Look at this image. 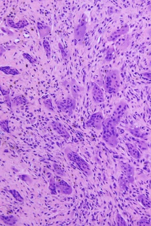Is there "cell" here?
<instances>
[{
	"label": "cell",
	"mask_w": 151,
	"mask_h": 226,
	"mask_svg": "<svg viewBox=\"0 0 151 226\" xmlns=\"http://www.w3.org/2000/svg\"><path fill=\"white\" fill-rule=\"evenodd\" d=\"M115 221L118 226H128V223L120 213H118L116 215Z\"/></svg>",
	"instance_id": "cell-25"
},
{
	"label": "cell",
	"mask_w": 151,
	"mask_h": 226,
	"mask_svg": "<svg viewBox=\"0 0 151 226\" xmlns=\"http://www.w3.org/2000/svg\"><path fill=\"white\" fill-rule=\"evenodd\" d=\"M91 97L92 101L95 104H101L105 102L104 92L100 86L97 83H93L91 89Z\"/></svg>",
	"instance_id": "cell-9"
},
{
	"label": "cell",
	"mask_w": 151,
	"mask_h": 226,
	"mask_svg": "<svg viewBox=\"0 0 151 226\" xmlns=\"http://www.w3.org/2000/svg\"><path fill=\"white\" fill-rule=\"evenodd\" d=\"M129 32V26L128 24H124L120 28L115 30L107 38L108 41L115 42L121 37L127 34Z\"/></svg>",
	"instance_id": "cell-12"
},
{
	"label": "cell",
	"mask_w": 151,
	"mask_h": 226,
	"mask_svg": "<svg viewBox=\"0 0 151 226\" xmlns=\"http://www.w3.org/2000/svg\"><path fill=\"white\" fill-rule=\"evenodd\" d=\"M0 86H1V92L2 95L4 97L7 96V95H10V91L9 89L3 87V86H2V85H1Z\"/></svg>",
	"instance_id": "cell-36"
},
{
	"label": "cell",
	"mask_w": 151,
	"mask_h": 226,
	"mask_svg": "<svg viewBox=\"0 0 151 226\" xmlns=\"http://www.w3.org/2000/svg\"><path fill=\"white\" fill-rule=\"evenodd\" d=\"M53 166L54 170L55 172H56L57 175H59V176H61V177L65 176V174L64 173V172L62 170L61 167L58 164L56 163H54L53 164Z\"/></svg>",
	"instance_id": "cell-32"
},
{
	"label": "cell",
	"mask_w": 151,
	"mask_h": 226,
	"mask_svg": "<svg viewBox=\"0 0 151 226\" xmlns=\"http://www.w3.org/2000/svg\"><path fill=\"white\" fill-rule=\"evenodd\" d=\"M1 30H2V31L3 32V33H6V34L8 35L13 36V33L11 32L10 31L8 30V29H5V28L3 27L1 28Z\"/></svg>",
	"instance_id": "cell-37"
},
{
	"label": "cell",
	"mask_w": 151,
	"mask_h": 226,
	"mask_svg": "<svg viewBox=\"0 0 151 226\" xmlns=\"http://www.w3.org/2000/svg\"><path fill=\"white\" fill-rule=\"evenodd\" d=\"M43 103L45 108L48 111L52 112V113L55 112V110L54 107L53 105L52 100V98H48V99L44 100L43 101Z\"/></svg>",
	"instance_id": "cell-23"
},
{
	"label": "cell",
	"mask_w": 151,
	"mask_h": 226,
	"mask_svg": "<svg viewBox=\"0 0 151 226\" xmlns=\"http://www.w3.org/2000/svg\"><path fill=\"white\" fill-rule=\"evenodd\" d=\"M86 17L85 15L83 16L79 24L75 26L74 29V38L80 45H82L84 42V37L86 33L87 22Z\"/></svg>",
	"instance_id": "cell-7"
},
{
	"label": "cell",
	"mask_w": 151,
	"mask_h": 226,
	"mask_svg": "<svg viewBox=\"0 0 151 226\" xmlns=\"http://www.w3.org/2000/svg\"><path fill=\"white\" fill-rule=\"evenodd\" d=\"M56 104L60 112L70 116L73 115L76 107L77 100L73 98L70 93L64 99L57 101Z\"/></svg>",
	"instance_id": "cell-4"
},
{
	"label": "cell",
	"mask_w": 151,
	"mask_h": 226,
	"mask_svg": "<svg viewBox=\"0 0 151 226\" xmlns=\"http://www.w3.org/2000/svg\"></svg>",
	"instance_id": "cell-42"
},
{
	"label": "cell",
	"mask_w": 151,
	"mask_h": 226,
	"mask_svg": "<svg viewBox=\"0 0 151 226\" xmlns=\"http://www.w3.org/2000/svg\"><path fill=\"white\" fill-rule=\"evenodd\" d=\"M23 57L25 59H26L29 61L31 64H36L38 62V60L36 59V58L32 57L31 56L28 54V53H23Z\"/></svg>",
	"instance_id": "cell-31"
},
{
	"label": "cell",
	"mask_w": 151,
	"mask_h": 226,
	"mask_svg": "<svg viewBox=\"0 0 151 226\" xmlns=\"http://www.w3.org/2000/svg\"><path fill=\"white\" fill-rule=\"evenodd\" d=\"M139 226H151V223L145 218H143L140 219L138 222Z\"/></svg>",
	"instance_id": "cell-34"
},
{
	"label": "cell",
	"mask_w": 151,
	"mask_h": 226,
	"mask_svg": "<svg viewBox=\"0 0 151 226\" xmlns=\"http://www.w3.org/2000/svg\"><path fill=\"white\" fill-rule=\"evenodd\" d=\"M57 184L56 183L55 179L53 177H52L49 180V189L52 194L54 195H56L57 193Z\"/></svg>",
	"instance_id": "cell-26"
},
{
	"label": "cell",
	"mask_w": 151,
	"mask_h": 226,
	"mask_svg": "<svg viewBox=\"0 0 151 226\" xmlns=\"http://www.w3.org/2000/svg\"><path fill=\"white\" fill-rule=\"evenodd\" d=\"M19 178L23 181L25 182L27 184H31L32 183L33 181L31 177L28 175H25V174H23V175H19L18 176Z\"/></svg>",
	"instance_id": "cell-33"
},
{
	"label": "cell",
	"mask_w": 151,
	"mask_h": 226,
	"mask_svg": "<svg viewBox=\"0 0 151 226\" xmlns=\"http://www.w3.org/2000/svg\"><path fill=\"white\" fill-rule=\"evenodd\" d=\"M36 25L41 39L49 35L52 32V29L50 27L41 22H37Z\"/></svg>",
	"instance_id": "cell-16"
},
{
	"label": "cell",
	"mask_w": 151,
	"mask_h": 226,
	"mask_svg": "<svg viewBox=\"0 0 151 226\" xmlns=\"http://www.w3.org/2000/svg\"><path fill=\"white\" fill-rule=\"evenodd\" d=\"M4 99H5V103L7 105V106L12 110V104L11 99L10 97V95H7V96H4Z\"/></svg>",
	"instance_id": "cell-35"
},
{
	"label": "cell",
	"mask_w": 151,
	"mask_h": 226,
	"mask_svg": "<svg viewBox=\"0 0 151 226\" xmlns=\"http://www.w3.org/2000/svg\"><path fill=\"white\" fill-rule=\"evenodd\" d=\"M12 107H18L29 103L28 99L23 94H18L12 98Z\"/></svg>",
	"instance_id": "cell-17"
},
{
	"label": "cell",
	"mask_w": 151,
	"mask_h": 226,
	"mask_svg": "<svg viewBox=\"0 0 151 226\" xmlns=\"http://www.w3.org/2000/svg\"><path fill=\"white\" fill-rule=\"evenodd\" d=\"M5 51H6V50L3 47L1 46V56L2 55L3 53H4Z\"/></svg>",
	"instance_id": "cell-39"
},
{
	"label": "cell",
	"mask_w": 151,
	"mask_h": 226,
	"mask_svg": "<svg viewBox=\"0 0 151 226\" xmlns=\"http://www.w3.org/2000/svg\"><path fill=\"white\" fill-rule=\"evenodd\" d=\"M7 24L13 29H22L29 24V22L26 19H23L17 22H15L10 18H7Z\"/></svg>",
	"instance_id": "cell-13"
},
{
	"label": "cell",
	"mask_w": 151,
	"mask_h": 226,
	"mask_svg": "<svg viewBox=\"0 0 151 226\" xmlns=\"http://www.w3.org/2000/svg\"><path fill=\"white\" fill-rule=\"evenodd\" d=\"M65 153L68 160L75 163L86 175L88 176L92 175V170L90 165L77 152L67 147L65 150Z\"/></svg>",
	"instance_id": "cell-3"
},
{
	"label": "cell",
	"mask_w": 151,
	"mask_h": 226,
	"mask_svg": "<svg viewBox=\"0 0 151 226\" xmlns=\"http://www.w3.org/2000/svg\"><path fill=\"white\" fill-rule=\"evenodd\" d=\"M43 45L48 59H50L51 54H52V50H51V47H50L49 42L46 39H44Z\"/></svg>",
	"instance_id": "cell-24"
},
{
	"label": "cell",
	"mask_w": 151,
	"mask_h": 226,
	"mask_svg": "<svg viewBox=\"0 0 151 226\" xmlns=\"http://www.w3.org/2000/svg\"><path fill=\"white\" fill-rule=\"evenodd\" d=\"M10 193L14 197L15 199L16 200V201H18L19 202H23L24 201L23 198V197L21 196V195L19 193V192L16 190H14V189H12V190H10L9 191Z\"/></svg>",
	"instance_id": "cell-28"
},
{
	"label": "cell",
	"mask_w": 151,
	"mask_h": 226,
	"mask_svg": "<svg viewBox=\"0 0 151 226\" xmlns=\"http://www.w3.org/2000/svg\"><path fill=\"white\" fill-rule=\"evenodd\" d=\"M128 131L134 137L138 138L144 139L145 138V136L142 132H141V129L137 128H128Z\"/></svg>",
	"instance_id": "cell-20"
},
{
	"label": "cell",
	"mask_w": 151,
	"mask_h": 226,
	"mask_svg": "<svg viewBox=\"0 0 151 226\" xmlns=\"http://www.w3.org/2000/svg\"><path fill=\"white\" fill-rule=\"evenodd\" d=\"M149 11H151V5H150V6H149Z\"/></svg>",
	"instance_id": "cell-41"
},
{
	"label": "cell",
	"mask_w": 151,
	"mask_h": 226,
	"mask_svg": "<svg viewBox=\"0 0 151 226\" xmlns=\"http://www.w3.org/2000/svg\"><path fill=\"white\" fill-rule=\"evenodd\" d=\"M104 116L102 111H98L93 113L88 120L86 122V127L92 128L99 131L102 129V124L104 121Z\"/></svg>",
	"instance_id": "cell-6"
},
{
	"label": "cell",
	"mask_w": 151,
	"mask_h": 226,
	"mask_svg": "<svg viewBox=\"0 0 151 226\" xmlns=\"http://www.w3.org/2000/svg\"><path fill=\"white\" fill-rule=\"evenodd\" d=\"M0 126L2 129H3L5 132L10 133V131L9 128V121L8 119L2 120L0 123Z\"/></svg>",
	"instance_id": "cell-27"
},
{
	"label": "cell",
	"mask_w": 151,
	"mask_h": 226,
	"mask_svg": "<svg viewBox=\"0 0 151 226\" xmlns=\"http://www.w3.org/2000/svg\"><path fill=\"white\" fill-rule=\"evenodd\" d=\"M148 36H149V37H150V39H151V29H150V30L148 31Z\"/></svg>",
	"instance_id": "cell-40"
},
{
	"label": "cell",
	"mask_w": 151,
	"mask_h": 226,
	"mask_svg": "<svg viewBox=\"0 0 151 226\" xmlns=\"http://www.w3.org/2000/svg\"><path fill=\"white\" fill-rule=\"evenodd\" d=\"M57 186L62 193L65 195H70L73 192V188L64 180L57 182Z\"/></svg>",
	"instance_id": "cell-14"
},
{
	"label": "cell",
	"mask_w": 151,
	"mask_h": 226,
	"mask_svg": "<svg viewBox=\"0 0 151 226\" xmlns=\"http://www.w3.org/2000/svg\"><path fill=\"white\" fill-rule=\"evenodd\" d=\"M142 74L143 75V76H144L145 77V78L151 80V72H144V73H142Z\"/></svg>",
	"instance_id": "cell-38"
},
{
	"label": "cell",
	"mask_w": 151,
	"mask_h": 226,
	"mask_svg": "<svg viewBox=\"0 0 151 226\" xmlns=\"http://www.w3.org/2000/svg\"><path fill=\"white\" fill-rule=\"evenodd\" d=\"M117 126L111 118L104 119L102 124V139L109 146L115 148L119 143V134Z\"/></svg>",
	"instance_id": "cell-1"
},
{
	"label": "cell",
	"mask_w": 151,
	"mask_h": 226,
	"mask_svg": "<svg viewBox=\"0 0 151 226\" xmlns=\"http://www.w3.org/2000/svg\"><path fill=\"white\" fill-rule=\"evenodd\" d=\"M138 199L144 207L151 209V200L150 199L142 194L138 196Z\"/></svg>",
	"instance_id": "cell-21"
},
{
	"label": "cell",
	"mask_w": 151,
	"mask_h": 226,
	"mask_svg": "<svg viewBox=\"0 0 151 226\" xmlns=\"http://www.w3.org/2000/svg\"><path fill=\"white\" fill-rule=\"evenodd\" d=\"M115 52V49L113 46L110 47L106 52V57H105V61L107 62H110L113 59V56Z\"/></svg>",
	"instance_id": "cell-22"
},
{
	"label": "cell",
	"mask_w": 151,
	"mask_h": 226,
	"mask_svg": "<svg viewBox=\"0 0 151 226\" xmlns=\"http://www.w3.org/2000/svg\"><path fill=\"white\" fill-rule=\"evenodd\" d=\"M0 70L4 74L8 75L15 76L20 74L19 71L14 67L10 66H5V67H0Z\"/></svg>",
	"instance_id": "cell-18"
},
{
	"label": "cell",
	"mask_w": 151,
	"mask_h": 226,
	"mask_svg": "<svg viewBox=\"0 0 151 226\" xmlns=\"http://www.w3.org/2000/svg\"><path fill=\"white\" fill-rule=\"evenodd\" d=\"M125 145L128 152L132 158L137 160L141 159V153L134 144L128 142L125 143Z\"/></svg>",
	"instance_id": "cell-15"
},
{
	"label": "cell",
	"mask_w": 151,
	"mask_h": 226,
	"mask_svg": "<svg viewBox=\"0 0 151 226\" xmlns=\"http://www.w3.org/2000/svg\"><path fill=\"white\" fill-rule=\"evenodd\" d=\"M119 166L121 170L125 174L127 180L130 183L132 184L135 180V169L130 163L123 161L119 163Z\"/></svg>",
	"instance_id": "cell-8"
},
{
	"label": "cell",
	"mask_w": 151,
	"mask_h": 226,
	"mask_svg": "<svg viewBox=\"0 0 151 226\" xmlns=\"http://www.w3.org/2000/svg\"><path fill=\"white\" fill-rule=\"evenodd\" d=\"M136 143L140 149L142 151H146L148 149V146L145 141L139 140L136 141Z\"/></svg>",
	"instance_id": "cell-30"
},
{
	"label": "cell",
	"mask_w": 151,
	"mask_h": 226,
	"mask_svg": "<svg viewBox=\"0 0 151 226\" xmlns=\"http://www.w3.org/2000/svg\"><path fill=\"white\" fill-rule=\"evenodd\" d=\"M54 131L66 140L70 138V134L63 124L59 122H52L49 124Z\"/></svg>",
	"instance_id": "cell-11"
},
{
	"label": "cell",
	"mask_w": 151,
	"mask_h": 226,
	"mask_svg": "<svg viewBox=\"0 0 151 226\" xmlns=\"http://www.w3.org/2000/svg\"><path fill=\"white\" fill-rule=\"evenodd\" d=\"M58 45L59 49H60V51H61L62 59H68L69 57V54L67 53V52L65 50V49L63 45H62L61 43L59 42Z\"/></svg>",
	"instance_id": "cell-29"
},
{
	"label": "cell",
	"mask_w": 151,
	"mask_h": 226,
	"mask_svg": "<svg viewBox=\"0 0 151 226\" xmlns=\"http://www.w3.org/2000/svg\"><path fill=\"white\" fill-rule=\"evenodd\" d=\"M1 219L2 222L7 225L13 226L17 223L18 219L13 215H10L8 216L1 215Z\"/></svg>",
	"instance_id": "cell-19"
},
{
	"label": "cell",
	"mask_w": 151,
	"mask_h": 226,
	"mask_svg": "<svg viewBox=\"0 0 151 226\" xmlns=\"http://www.w3.org/2000/svg\"><path fill=\"white\" fill-rule=\"evenodd\" d=\"M68 84L70 94L76 100L85 92V87L79 84L75 79H71L70 81L68 82Z\"/></svg>",
	"instance_id": "cell-10"
},
{
	"label": "cell",
	"mask_w": 151,
	"mask_h": 226,
	"mask_svg": "<svg viewBox=\"0 0 151 226\" xmlns=\"http://www.w3.org/2000/svg\"><path fill=\"white\" fill-rule=\"evenodd\" d=\"M128 110V103L124 99L120 100L116 104L111 118L116 125L118 126L120 124Z\"/></svg>",
	"instance_id": "cell-5"
},
{
	"label": "cell",
	"mask_w": 151,
	"mask_h": 226,
	"mask_svg": "<svg viewBox=\"0 0 151 226\" xmlns=\"http://www.w3.org/2000/svg\"><path fill=\"white\" fill-rule=\"evenodd\" d=\"M121 86L120 72L117 68L107 72L104 81V89L110 94L116 95L120 91Z\"/></svg>",
	"instance_id": "cell-2"
}]
</instances>
